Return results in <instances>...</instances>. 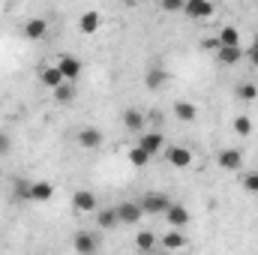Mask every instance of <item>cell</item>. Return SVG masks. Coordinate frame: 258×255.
<instances>
[{"label":"cell","mask_w":258,"mask_h":255,"mask_svg":"<svg viewBox=\"0 0 258 255\" xmlns=\"http://www.w3.org/2000/svg\"><path fill=\"white\" fill-rule=\"evenodd\" d=\"M138 204H141L144 216H165V210H168L174 201H171L165 192H147V195H144Z\"/></svg>","instance_id":"obj_1"},{"label":"cell","mask_w":258,"mask_h":255,"mask_svg":"<svg viewBox=\"0 0 258 255\" xmlns=\"http://www.w3.org/2000/svg\"><path fill=\"white\" fill-rule=\"evenodd\" d=\"M213 12H216V6H213L210 0H186V3H183V15L192 18V21H204V18H210Z\"/></svg>","instance_id":"obj_2"},{"label":"cell","mask_w":258,"mask_h":255,"mask_svg":"<svg viewBox=\"0 0 258 255\" xmlns=\"http://www.w3.org/2000/svg\"><path fill=\"white\" fill-rule=\"evenodd\" d=\"M57 72L63 75V81H69V84H75V81L81 78L84 66H81V60H78V57H72V54H63V57L57 60Z\"/></svg>","instance_id":"obj_3"},{"label":"cell","mask_w":258,"mask_h":255,"mask_svg":"<svg viewBox=\"0 0 258 255\" xmlns=\"http://www.w3.org/2000/svg\"><path fill=\"white\" fill-rule=\"evenodd\" d=\"M165 159H168V165H174V168H189L195 156H192L189 147H183V144H171V147L165 150Z\"/></svg>","instance_id":"obj_4"},{"label":"cell","mask_w":258,"mask_h":255,"mask_svg":"<svg viewBox=\"0 0 258 255\" xmlns=\"http://www.w3.org/2000/svg\"><path fill=\"white\" fill-rule=\"evenodd\" d=\"M72 207H75L78 213H99V201H96V195L90 189L72 192Z\"/></svg>","instance_id":"obj_5"},{"label":"cell","mask_w":258,"mask_h":255,"mask_svg":"<svg viewBox=\"0 0 258 255\" xmlns=\"http://www.w3.org/2000/svg\"><path fill=\"white\" fill-rule=\"evenodd\" d=\"M72 249H75L78 255H96L99 240H96V234H90V231H75V237H72Z\"/></svg>","instance_id":"obj_6"},{"label":"cell","mask_w":258,"mask_h":255,"mask_svg":"<svg viewBox=\"0 0 258 255\" xmlns=\"http://www.w3.org/2000/svg\"><path fill=\"white\" fill-rule=\"evenodd\" d=\"M216 162H219L225 171H240V168H243V153H240L237 147H225V150L216 153Z\"/></svg>","instance_id":"obj_7"},{"label":"cell","mask_w":258,"mask_h":255,"mask_svg":"<svg viewBox=\"0 0 258 255\" xmlns=\"http://www.w3.org/2000/svg\"><path fill=\"white\" fill-rule=\"evenodd\" d=\"M117 219H120L123 225H135V222L144 219V210H141L138 201H123V204L117 207Z\"/></svg>","instance_id":"obj_8"},{"label":"cell","mask_w":258,"mask_h":255,"mask_svg":"<svg viewBox=\"0 0 258 255\" xmlns=\"http://www.w3.org/2000/svg\"><path fill=\"white\" fill-rule=\"evenodd\" d=\"M75 141L84 147V150H96L102 141H105V135L99 132L96 126H84V129H78V135H75Z\"/></svg>","instance_id":"obj_9"},{"label":"cell","mask_w":258,"mask_h":255,"mask_svg":"<svg viewBox=\"0 0 258 255\" xmlns=\"http://www.w3.org/2000/svg\"><path fill=\"white\" fill-rule=\"evenodd\" d=\"M162 144H165V135H162V132H144V135L138 138V147H141L147 156H156V153L162 150Z\"/></svg>","instance_id":"obj_10"},{"label":"cell","mask_w":258,"mask_h":255,"mask_svg":"<svg viewBox=\"0 0 258 255\" xmlns=\"http://www.w3.org/2000/svg\"><path fill=\"white\" fill-rule=\"evenodd\" d=\"M159 243H162V249H165V252H177V249H186L189 237H186L183 231H177V228H168V234H165V237H159Z\"/></svg>","instance_id":"obj_11"},{"label":"cell","mask_w":258,"mask_h":255,"mask_svg":"<svg viewBox=\"0 0 258 255\" xmlns=\"http://www.w3.org/2000/svg\"><path fill=\"white\" fill-rule=\"evenodd\" d=\"M54 195V186L48 183V180H33V183H27V201H48Z\"/></svg>","instance_id":"obj_12"},{"label":"cell","mask_w":258,"mask_h":255,"mask_svg":"<svg viewBox=\"0 0 258 255\" xmlns=\"http://www.w3.org/2000/svg\"><path fill=\"white\" fill-rule=\"evenodd\" d=\"M165 222H168L171 228H177V231H183V225L189 222V210H186L183 204H171V207L165 210Z\"/></svg>","instance_id":"obj_13"},{"label":"cell","mask_w":258,"mask_h":255,"mask_svg":"<svg viewBox=\"0 0 258 255\" xmlns=\"http://www.w3.org/2000/svg\"><path fill=\"white\" fill-rule=\"evenodd\" d=\"M99 24H102V15L96 12V9H87V12H81V18H78V30L81 33H96L99 30Z\"/></svg>","instance_id":"obj_14"},{"label":"cell","mask_w":258,"mask_h":255,"mask_svg":"<svg viewBox=\"0 0 258 255\" xmlns=\"http://www.w3.org/2000/svg\"><path fill=\"white\" fill-rule=\"evenodd\" d=\"M45 33H48V21H45V18H30V21L24 24V36H27V39H33V42H36V39H42Z\"/></svg>","instance_id":"obj_15"},{"label":"cell","mask_w":258,"mask_h":255,"mask_svg":"<svg viewBox=\"0 0 258 255\" xmlns=\"http://www.w3.org/2000/svg\"><path fill=\"white\" fill-rule=\"evenodd\" d=\"M216 39H219V48H240V33H237V27H231V24H225Z\"/></svg>","instance_id":"obj_16"},{"label":"cell","mask_w":258,"mask_h":255,"mask_svg":"<svg viewBox=\"0 0 258 255\" xmlns=\"http://www.w3.org/2000/svg\"><path fill=\"white\" fill-rule=\"evenodd\" d=\"M144 123H147V114H141L138 108H126V111H123V126H126L129 132H141Z\"/></svg>","instance_id":"obj_17"},{"label":"cell","mask_w":258,"mask_h":255,"mask_svg":"<svg viewBox=\"0 0 258 255\" xmlns=\"http://www.w3.org/2000/svg\"><path fill=\"white\" fill-rule=\"evenodd\" d=\"M174 117L183 120V123H192L195 117H198V108H195L192 102H186V99H177L174 102Z\"/></svg>","instance_id":"obj_18"},{"label":"cell","mask_w":258,"mask_h":255,"mask_svg":"<svg viewBox=\"0 0 258 255\" xmlns=\"http://www.w3.org/2000/svg\"><path fill=\"white\" fill-rule=\"evenodd\" d=\"M39 81H42L45 87H51V90H57V87L63 84V75L57 72V66H42V69H39Z\"/></svg>","instance_id":"obj_19"},{"label":"cell","mask_w":258,"mask_h":255,"mask_svg":"<svg viewBox=\"0 0 258 255\" xmlns=\"http://www.w3.org/2000/svg\"><path fill=\"white\" fill-rule=\"evenodd\" d=\"M156 243H159V237H156L153 231H138V234H135V246H138L141 252L153 255L156 252Z\"/></svg>","instance_id":"obj_20"},{"label":"cell","mask_w":258,"mask_h":255,"mask_svg":"<svg viewBox=\"0 0 258 255\" xmlns=\"http://www.w3.org/2000/svg\"><path fill=\"white\" fill-rule=\"evenodd\" d=\"M165 81H168V72H165V69H159V66L147 69V75H144V84H147V90H159Z\"/></svg>","instance_id":"obj_21"},{"label":"cell","mask_w":258,"mask_h":255,"mask_svg":"<svg viewBox=\"0 0 258 255\" xmlns=\"http://www.w3.org/2000/svg\"><path fill=\"white\" fill-rule=\"evenodd\" d=\"M216 57H219V63L234 66V63H240L246 54H243V48H219V51H216Z\"/></svg>","instance_id":"obj_22"},{"label":"cell","mask_w":258,"mask_h":255,"mask_svg":"<svg viewBox=\"0 0 258 255\" xmlns=\"http://www.w3.org/2000/svg\"><path fill=\"white\" fill-rule=\"evenodd\" d=\"M96 222H99V228H114V225H120V219H117V207H105V210H99V216H96Z\"/></svg>","instance_id":"obj_23"},{"label":"cell","mask_w":258,"mask_h":255,"mask_svg":"<svg viewBox=\"0 0 258 255\" xmlns=\"http://www.w3.org/2000/svg\"><path fill=\"white\" fill-rule=\"evenodd\" d=\"M126 159H129V165H132V168H144L153 156H147L138 144H132V147H129V153H126Z\"/></svg>","instance_id":"obj_24"},{"label":"cell","mask_w":258,"mask_h":255,"mask_svg":"<svg viewBox=\"0 0 258 255\" xmlns=\"http://www.w3.org/2000/svg\"><path fill=\"white\" fill-rule=\"evenodd\" d=\"M234 93H237V99L252 102V99H258V84H252V81H240V84L234 87Z\"/></svg>","instance_id":"obj_25"},{"label":"cell","mask_w":258,"mask_h":255,"mask_svg":"<svg viewBox=\"0 0 258 255\" xmlns=\"http://www.w3.org/2000/svg\"><path fill=\"white\" fill-rule=\"evenodd\" d=\"M234 132H237L240 138H249V135H252V120H249L246 114H237V117H234Z\"/></svg>","instance_id":"obj_26"},{"label":"cell","mask_w":258,"mask_h":255,"mask_svg":"<svg viewBox=\"0 0 258 255\" xmlns=\"http://www.w3.org/2000/svg\"><path fill=\"white\" fill-rule=\"evenodd\" d=\"M54 99H57V102H63V105H66V102H72V99H75V84L63 81V84L54 90Z\"/></svg>","instance_id":"obj_27"},{"label":"cell","mask_w":258,"mask_h":255,"mask_svg":"<svg viewBox=\"0 0 258 255\" xmlns=\"http://www.w3.org/2000/svg\"><path fill=\"white\" fill-rule=\"evenodd\" d=\"M243 189L249 192V195H258V171L243 174Z\"/></svg>","instance_id":"obj_28"},{"label":"cell","mask_w":258,"mask_h":255,"mask_svg":"<svg viewBox=\"0 0 258 255\" xmlns=\"http://www.w3.org/2000/svg\"><path fill=\"white\" fill-rule=\"evenodd\" d=\"M12 153V135L0 129V156H9Z\"/></svg>","instance_id":"obj_29"},{"label":"cell","mask_w":258,"mask_h":255,"mask_svg":"<svg viewBox=\"0 0 258 255\" xmlns=\"http://www.w3.org/2000/svg\"><path fill=\"white\" fill-rule=\"evenodd\" d=\"M183 3H186V0H162L159 6H162L165 12H183Z\"/></svg>","instance_id":"obj_30"},{"label":"cell","mask_w":258,"mask_h":255,"mask_svg":"<svg viewBox=\"0 0 258 255\" xmlns=\"http://www.w3.org/2000/svg\"><path fill=\"white\" fill-rule=\"evenodd\" d=\"M201 48L204 51H219V39H201Z\"/></svg>","instance_id":"obj_31"},{"label":"cell","mask_w":258,"mask_h":255,"mask_svg":"<svg viewBox=\"0 0 258 255\" xmlns=\"http://www.w3.org/2000/svg\"><path fill=\"white\" fill-rule=\"evenodd\" d=\"M249 63H252V66L258 69V42L252 45V48H249Z\"/></svg>","instance_id":"obj_32"},{"label":"cell","mask_w":258,"mask_h":255,"mask_svg":"<svg viewBox=\"0 0 258 255\" xmlns=\"http://www.w3.org/2000/svg\"><path fill=\"white\" fill-rule=\"evenodd\" d=\"M147 120H150V123H159V120H162V111H156V108H153V111L147 114Z\"/></svg>","instance_id":"obj_33"},{"label":"cell","mask_w":258,"mask_h":255,"mask_svg":"<svg viewBox=\"0 0 258 255\" xmlns=\"http://www.w3.org/2000/svg\"><path fill=\"white\" fill-rule=\"evenodd\" d=\"M153 255H171V252H165V249H162V252H153Z\"/></svg>","instance_id":"obj_34"}]
</instances>
